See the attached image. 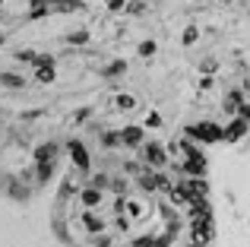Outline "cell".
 <instances>
[{
	"label": "cell",
	"instance_id": "26",
	"mask_svg": "<svg viewBox=\"0 0 250 247\" xmlns=\"http://www.w3.org/2000/svg\"><path fill=\"white\" fill-rule=\"evenodd\" d=\"M35 80L42 82V86L54 82V67H35Z\"/></svg>",
	"mask_w": 250,
	"mask_h": 247
},
{
	"label": "cell",
	"instance_id": "35",
	"mask_svg": "<svg viewBox=\"0 0 250 247\" xmlns=\"http://www.w3.org/2000/svg\"><path fill=\"white\" fill-rule=\"evenodd\" d=\"M16 61H25V63H35L38 61V54L32 48H22V51H16Z\"/></svg>",
	"mask_w": 250,
	"mask_h": 247
},
{
	"label": "cell",
	"instance_id": "22",
	"mask_svg": "<svg viewBox=\"0 0 250 247\" xmlns=\"http://www.w3.org/2000/svg\"><path fill=\"white\" fill-rule=\"evenodd\" d=\"M133 225H136V222H133V219L127 216V212H117V216H114V228L121 231V235H127V231L133 228Z\"/></svg>",
	"mask_w": 250,
	"mask_h": 247
},
{
	"label": "cell",
	"instance_id": "31",
	"mask_svg": "<svg viewBox=\"0 0 250 247\" xmlns=\"http://www.w3.org/2000/svg\"><path fill=\"white\" fill-rule=\"evenodd\" d=\"M10 197L19 200V203H25V200H29V190H25L22 184H10Z\"/></svg>",
	"mask_w": 250,
	"mask_h": 247
},
{
	"label": "cell",
	"instance_id": "27",
	"mask_svg": "<svg viewBox=\"0 0 250 247\" xmlns=\"http://www.w3.org/2000/svg\"><path fill=\"white\" fill-rule=\"evenodd\" d=\"M174 241H177V235L168 228H162V235H155V247H171Z\"/></svg>",
	"mask_w": 250,
	"mask_h": 247
},
{
	"label": "cell",
	"instance_id": "40",
	"mask_svg": "<svg viewBox=\"0 0 250 247\" xmlns=\"http://www.w3.org/2000/svg\"><path fill=\"white\" fill-rule=\"evenodd\" d=\"M108 3V10L111 13H121V10H127V0H104Z\"/></svg>",
	"mask_w": 250,
	"mask_h": 247
},
{
	"label": "cell",
	"instance_id": "20",
	"mask_svg": "<svg viewBox=\"0 0 250 247\" xmlns=\"http://www.w3.org/2000/svg\"><path fill=\"white\" fill-rule=\"evenodd\" d=\"M114 108H121V111H133V108H136V95L117 92V95H114Z\"/></svg>",
	"mask_w": 250,
	"mask_h": 247
},
{
	"label": "cell",
	"instance_id": "47",
	"mask_svg": "<svg viewBox=\"0 0 250 247\" xmlns=\"http://www.w3.org/2000/svg\"><path fill=\"white\" fill-rule=\"evenodd\" d=\"M130 247H133V244H130Z\"/></svg>",
	"mask_w": 250,
	"mask_h": 247
},
{
	"label": "cell",
	"instance_id": "18",
	"mask_svg": "<svg viewBox=\"0 0 250 247\" xmlns=\"http://www.w3.org/2000/svg\"><path fill=\"white\" fill-rule=\"evenodd\" d=\"M98 140L104 149H117L121 146V130H98Z\"/></svg>",
	"mask_w": 250,
	"mask_h": 247
},
{
	"label": "cell",
	"instance_id": "36",
	"mask_svg": "<svg viewBox=\"0 0 250 247\" xmlns=\"http://www.w3.org/2000/svg\"><path fill=\"white\" fill-rule=\"evenodd\" d=\"M159 212H162V219H177V212H174V203H159Z\"/></svg>",
	"mask_w": 250,
	"mask_h": 247
},
{
	"label": "cell",
	"instance_id": "3",
	"mask_svg": "<svg viewBox=\"0 0 250 247\" xmlns=\"http://www.w3.org/2000/svg\"><path fill=\"white\" fill-rule=\"evenodd\" d=\"M187 235H190V241H196L200 247H209V244H212V238H215V216H196V219H190Z\"/></svg>",
	"mask_w": 250,
	"mask_h": 247
},
{
	"label": "cell",
	"instance_id": "1",
	"mask_svg": "<svg viewBox=\"0 0 250 247\" xmlns=\"http://www.w3.org/2000/svg\"><path fill=\"white\" fill-rule=\"evenodd\" d=\"M184 136L193 143H225V127H219L212 121H200V124L184 130Z\"/></svg>",
	"mask_w": 250,
	"mask_h": 247
},
{
	"label": "cell",
	"instance_id": "44",
	"mask_svg": "<svg viewBox=\"0 0 250 247\" xmlns=\"http://www.w3.org/2000/svg\"><path fill=\"white\" fill-rule=\"evenodd\" d=\"M184 247H200V244H196V241H187V244H184Z\"/></svg>",
	"mask_w": 250,
	"mask_h": 247
},
{
	"label": "cell",
	"instance_id": "9",
	"mask_svg": "<svg viewBox=\"0 0 250 247\" xmlns=\"http://www.w3.org/2000/svg\"><path fill=\"white\" fill-rule=\"evenodd\" d=\"M187 216H190V219H196V216H215V212H212V203H209L206 193H196V197H190Z\"/></svg>",
	"mask_w": 250,
	"mask_h": 247
},
{
	"label": "cell",
	"instance_id": "4",
	"mask_svg": "<svg viewBox=\"0 0 250 247\" xmlns=\"http://www.w3.org/2000/svg\"><path fill=\"white\" fill-rule=\"evenodd\" d=\"M67 152H70V162L76 165V171L83 174V178H89L92 174V155H89V149H85V143L83 140H67Z\"/></svg>",
	"mask_w": 250,
	"mask_h": 247
},
{
	"label": "cell",
	"instance_id": "6",
	"mask_svg": "<svg viewBox=\"0 0 250 247\" xmlns=\"http://www.w3.org/2000/svg\"><path fill=\"white\" fill-rule=\"evenodd\" d=\"M80 222H83V228L89 231L92 238L95 235H102V231H108V222H104L102 216H98L95 209H83V216H80Z\"/></svg>",
	"mask_w": 250,
	"mask_h": 247
},
{
	"label": "cell",
	"instance_id": "34",
	"mask_svg": "<svg viewBox=\"0 0 250 247\" xmlns=\"http://www.w3.org/2000/svg\"><path fill=\"white\" fill-rule=\"evenodd\" d=\"M155 48H159V44H155L152 38H149V41H143L136 51H140V57H152V54H155Z\"/></svg>",
	"mask_w": 250,
	"mask_h": 247
},
{
	"label": "cell",
	"instance_id": "45",
	"mask_svg": "<svg viewBox=\"0 0 250 247\" xmlns=\"http://www.w3.org/2000/svg\"><path fill=\"white\" fill-rule=\"evenodd\" d=\"M219 3H231V0H219Z\"/></svg>",
	"mask_w": 250,
	"mask_h": 247
},
{
	"label": "cell",
	"instance_id": "29",
	"mask_svg": "<svg viewBox=\"0 0 250 247\" xmlns=\"http://www.w3.org/2000/svg\"><path fill=\"white\" fill-rule=\"evenodd\" d=\"M196 38H200V29H196V25H187V29H184V35H181V41L190 48V44H196Z\"/></svg>",
	"mask_w": 250,
	"mask_h": 247
},
{
	"label": "cell",
	"instance_id": "19",
	"mask_svg": "<svg viewBox=\"0 0 250 247\" xmlns=\"http://www.w3.org/2000/svg\"><path fill=\"white\" fill-rule=\"evenodd\" d=\"M0 86H6V89H22L25 86V76H19V73H0Z\"/></svg>",
	"mask_w": 250,
	"mask_h": 247
},
{
	"label": "cell",
	"instance_id": "10",
	"mask_svg": "<svg viewBox=\"0 0 250 247\" xmlns=\"http://www.w3.org/2000/svg\"><path fill=\"white\" fill-rule=\"evenodd\" d=\"M247 130H250V121H247V118H234V121L225 127V143H238V140H244Z\"/></svg>",
	"mask_w": 250,
	"mask_h": 247
},
{
	"label": "cell",
	"instance_id": "7",
	"mask_svg": "<svg viewBox=\"0 0 250 247\" xmlns=\"http://www.w3.org/2000/svg\"><path fill=\"white\" fill-rule=\"evenodd\" d=\"M143 143H146V130H143V127L130 124V127H124V130H121V146H127V149H140Z\"/></svg>",
	"mask_w": 250,
	"mask_h": 247
},
{
	"label": "cell",
	"instance_id": "41",
	"mask_svg": "<svg viewBox=\"0 0 250 247\" xmlns=\"http://www.w3.org/2000/svg\"><path fill=\"white\" fill-rule=\"evenodd\" d=\"M54 231H57L61 238H67V219H61V216H57V219H54Z\"/></svg>",
	"mask_w": 250,
	"mask_h": 247
},
{
	"label": "cell",
	"instance_id": "12",
	"mask_svg": "<svg viewBox=\"0 0 250 247\" xmlns=\"http://www.w3.org/2000/svg\"><path fill=\"white\" fill-rule=\"evenodd\" d=\"M177 184L187 187L190 197H196V193H206V197H209V181H206V178H181Z\"/></svg>",
	"mask_w": 250,
	"mask_h": 247
},
{
	"label": "cell",
	"instance_id": "11",
	"mask_svg": "<svg viewBox=\"0 0 250 247\" xmlns=\"http://www.w3.org/2000/svg\"><path fill=\"white\" fill-rule=\"evenodd\" d=\"M70 197H80V178H76V174H73V178L67 174V178L61 181V190H57V203L63 206Z\"/></svg>",
	"mask_w": 250,
	"mask_h": 247
},
{
	"label": "cell",
	"instance_id": "39",
	"mask_svg": "<svg viewBox=\"0 0 250 247\" xmlns=\"http://www.w3.org/2000/svg\"><path fill=\"white\" fill-rule=\"evenodd\" d=\"M143 10H146V3H143V0H130V3H127V13H133V16H140Z\"/></svg>",
	"mask_w": 250,
	"mask_h": 247
},
{
	"label": "cell",
	"instance_id": "17",
	"mask_svg": "<svg viewBox=\"0 0 250 247\" xmlns=\"http://www.w3.org/2000/svg\"><path fill=\"white\" fill-rule=\"evenodd\" d=\"M165 197H168L174 206H190V193H187V187H181V184H174V187L165 193Z\"/></svg>",
	"mask_w": 250,
	"mask_h": 247
},
{
	"label": "cell",
	"instance_id": "42",
	"mask_svg": "<svg viewBox=\"0 0 250 247\" xmlns=\"http://www.w3.org/2000/svg\"><path fill=\"white\" fill-rule=\"evenodd\" d=\"M89 114H92V108H80V111L73 114V124H83L85 118H89Z\"/></svg>",
	"mask_w": 250,
	"mask_h": 247
},
{
	"label": "cell",
	"instance_id": "14",
	"mask_svg": "<svg viewBox=\"0 0 250 247\" xmlns=\"http://www.w3.org/2000/svg\"><path fill=\"white\" fill-rule=\"evenodd\" d=\"M241 105H244V89H231V92H228V99H225V105H222V111L234 118Z\"/></svg>",
	"mask_w": 250,
	"mask_h": 247
},
{
	"label": "cell",
	"instance_id": "16",
	"mask_svg": "<svg viewBox=\"0 0 250 247\" xmlns=\"http://www.w3.org/2000/svg\"><path fill=\"white\" fill-rule=\"evenodd\" d=\"M124 212H127L133 222H140V219H146V212H149V206L143 203V200H130L127 197V206H124Z\"/></svg>",
	"mask_w": 250,
	"mask_h": 247
},
{
	"label": "cell",
	"instance_id": "30",
	"mask_svg": "<svg viewBox=\"0 0 250 247\" xmlns=\"http://www.w3.org/2000/svg\"><path fill=\"white\" fill-rule=\"evenodd\" d=\"M67 41H70V44H85V41H89V29H76V32H70Z\"/></svg>",
	"mask_w": 250,
	"mask_h": 247
},
{
	"label": "cell",
	"instance_id": "37",
	"mask_svg": "<svg viewBox=\"0 0 250 247\" xmlns=\"http://www.w3.org/2000/svg\"><path fill=\"white\" fill-rule=\"evenodd\" d=\"M146 127L159 130V127H162V114H159V111H149V114H146Z\"/></svg>",
	"mask_w": 250,
	"mask_h": 247
},
{
	"label": "cell",
	"instance_id": "43",
	"mask_svg": "<svg viewBox=\"0 0 250 247\" xmlns=\"http://www.w3.org/2000/svg\"><path fill=\"white\" fill-rule=\"evenodd\" d=\"M42 114H44V111H25L22 118H25V121H35V118H42Z\"/></svg>",
	"mask_w": 250,
	"mask_h": 247
},
{
	"label": "cell",
	"instance_id": "33",
	"mask_svg": "<svg viewBox=\"0 0 250 247\" xmlns=\"http://www.w3.org/2000/svg\"><path fill=\"white\" fill-rule=\"evenodd\" d=\"M92 247H114V238H111L108 231H102V235H95V241H92Z\"/></svg>",
	"mask_w": 250,
	"mask_h": 247
},
{
	"label": "cell",
	"instance_id": "28",
	"mask_svg": "<svg viewBox=\"0 0 250 247\" xmlns=\"http://www.w3.org/2000/svg\"><path fill=\"white\" fill-rule=\"evenodd\" d=\"M133 247H155V231H146V235H136Z\"/></svg>",
	"mask_w": 250,
	"mask_h": 247
},
{
	"label": "cell",
	"instance_id": "38",
	"mask_svg": "<svg viewBox=\"0 0 250 247\" xmlns=\"http://www.w3.org/2000/svg\"><path fill=\"white\" fill-rule=\"evenodd\" d=\"M212 86H215V76H212V73H203V80H200V92H209Z\"/></svg>",
	"mask_w": 250,
	"mask_h": 247
},
{
	"label": "cell",
	"instance_id": "13",
	"mask_svg": "<svg viewBox=\"0 0 250 247\" xmlns=\"http://www.w3.org/2000/svg\"><path fill=\"white\" fill-rule=\"evenodd\" d=\"M57 155H61V146H57V143H42V146H35V162H57Z\"/></svg>",
	"mask_w": 250,
	"mask_h": 247
},
{
	"label": "cell",
	"instance_id": "15",
	"mask_svg": "<svg viewBox=\"0 0 250 247\" xmlns=\"http://www.w3.org/2000/svg\"><path fill=\"white\" fill-rule=\"evenodd\" d=\"M57 171V162H35V181L38 184H48Z\"/></svg>",
	"mask_w": 250,
	"mask_h": 247
},
{
	"label": "cell",
	"instance_id": "25",
	"mask_svg": "<svg viewBox=\"0 0 250 247\" xmlns=\"http://www.w3.org/2000/svg\"><path fill=\"white\" fill-rule=\"evenodd\" d=\"M108 190H114L117 197H127V190H130V181L127 178H111V187Z\"/></svg>",
	"mask_w": 250,
	"mask_h": 247
},
{
	"label": "cell",
	"instance_id": "8",
	"mask_svg": "<svg viewBox=\"0 0 250 247\" xmlns=\"http://www.w3.org/2000/svg\"><path fill=\"white\" fill-rule=\"evenodd\" d=\"M102 200H104V190H102V187L85 184L83 190H80V206H83V209H98V206H102Z\"/></svg>",
	"mask_w": 250,
	"mask_h": 247
},
{
	"label": "cell",
	"instance_id": "24",
	"mask_svg": "<svg viewBox=\"0 0 250 247\" xmlns=\"http://www.w3.org/2000/svg\"><path fill=\"white\" fill-rule=\"evenodd\" d=\"M155 184H159V193H168L171 187L177 184V181H171L168 174H165V168H162V171H155Z\"/></svg>",
	"mask_w": 250,
	"mask_h": 247
},
{
	"label": "cell",
	"instance_id": "23",
	"mask_svg": "<svg viewBox=\"0 0 250 247\" xmlns=\"http://www.w3.org/2000/svg\"><path fill=\"white\" fill-rule=\"evenodd\" d=\"M124 73H127V61H114L102 70V76H124Z\"/></svg>",
	"mask_w": 250,
	"mask_h": 247
},
{
	"label": "cell",
	"instance_id": "2",
	"mask_svg": "<svg viewBox=\"0 0 250 247\" xmlns=\"http://www.w3.org/2000/svg\"><path fill=\"white\" fill-rule=\"evenodd\" d=\"M140 162L149 168H155V171H162V168L171 165V152L165 143H143L140 146Z\"/></svg>",
	"mask_w": 250,
	"mask_h": 247
},
{
	"label": "cell",
	"instance_id": "46",
	"mask_svg": "<svg viewBox=\"0 0 250 247\" xmlns=\"http://www.w3.org/2000/svg\"><path fill=\"white\" fill-rule=\"evenodd\" d=\"M0 41H3V35H0Z\"/></svg>",
	"mask_w": 250,
	"mask_h": 247
},
{
	"label": "cell",
	"instance_id": "21",
	"mask_svg": "<svg viewBox=\"0 0 250 247\" xmlns=\"http://www.w3.org/2000/svg\"><path fill=\"white\" fill-rule=\"evenodd\" d=\"M85 184H92V187H102V190H108V187H111V174H104V171H95V174H89V178H85Z\"/></svg>",
	"mask_w": 250,
	"mask_h": 247
},
{
	"label": "cell",
	"instance_id": "32",
	"mask_svg": "<svg viewBox=\"0 0 250 247\" xmlns=\"http://www.w3.org/2000/svg\"><path fill=\"white\" fill-rule=\"evenodd\" d=\"M215 70H219V57H206L200 63V73H215Z\"/></svg>",
	"mask_w": 250,
	"mask_h": 247
},
{
	"label": "cell",
	"instance_id": "5",
	"mask_svg": "<svg viewBox=\"0 0 250 247\" xmlns=\"http://www.w3.org/2000/svg\"><path fill=\"white\" fill-rule=\"evenodd\" d=\"M209 165H206V155H184L181 162V178H206Z\"/></svg>",
	"mask_w": 250,
	"mask_h": 247
}]
</instances>
